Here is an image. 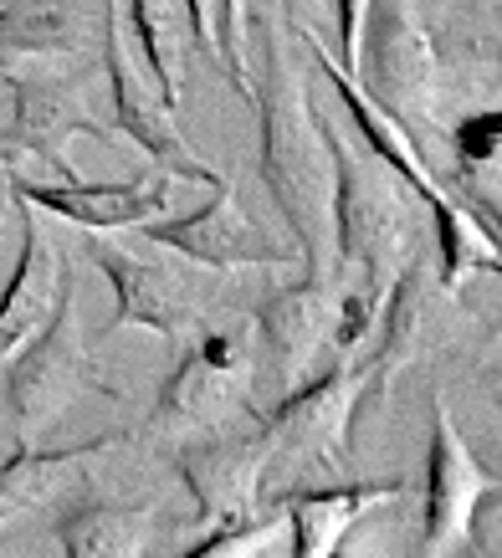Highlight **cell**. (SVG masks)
<instances>
[{
  "label": "cell",
  "instance_id": "3",
  "mask_svg": "<svg viewBox=\"0 0 502 558\" xmlns=\"http://www.w3.org/2000/svg\"><path fill=\"white\" fill-rule=\"evenodd\" d=\"M323 123V144H328V159H334V246H338V262L364 271V307L380 318V303L390 298L395 277L410 267L416 256V216L410 205L420 201L416 190L405 185L401 174L390 170L380 154L369 149L359 154L349 144V134Z\"/></svg>",
  "mask_w": 502,
  "mask_h": 558
},
{
  "label": "cell",
  "instance_id": "15",
  "mask_svg": "<svg viewBox=\"0 0 502 558\" xmlns=\"http://www.w3.org/2000/svg\"><path fill=\"white\" fill-rule=\"evenodd\" d=\"M338 318H344V288L334 277H308V282L256 307V328H262L272 364L283 374V389H298L313 374H323L319 364L323 349L338 343Z\"/></svg>",
  "mask_w": 502,
  "mask_h": 558
},
{
  "label": "cell",
  "instance_id": "14",
  "mask_svg": "<svg viewBox=\"0 0 502 558\" xmlns=\"http://www.w3.org/2000/svg\"><path fill=\"white\" fill-rule=\"evenodd\" d=\"M180 476L190 497L201 502L205 533L226 523H241L256 512L262 487H267V436L262 425L241 436V430H211L180 446Z\"/></svg>",
  "mask_w": 502,
  "mask_h": 558
},
{
  "label": "cell",
  "instance_id": "27",
  "mask_svg": "<svg viewBox=\"0 0 502 558\" xmlns=\"http://www.w3.org/2000/svg\"><path fill=\"white\" fill-rule=\"evenodd\" d=\"M283 11H292V16H308V11H319L323 0H277Z\"/></svg>",
  "mask_w": 502,
  "mask_h": 558
},
{
  "label": "cell",
  "instance_id": "13",
  "mask_svg": "<svg viewBox=\"0 0 502 558\" xmlns=\"http://www.w3.org/2000/svg\"><path fill=\"white\" fill-rule=\"evenodd\" d=\"M446 307H452V298L441 288L435 267L426 256H410V267L395 277V288H390V298L380 303V318H374L380 343L364 364L374 395H390L420 359H431V349L441 343V328H446Z\"/></svg>",
  "mask_w": 502,
  "mask_h": 558
},
{
  "label": "cell",
  "instance_id": "7",
  "mask_svg": "<svg viewBox=\"0 0 502 558\" xmlns=\"http://www.w3.org/2000/svg\"><path fill=\"white\" fill-rule=\"evenodd\" d=\"M103 68H108V93H113V113H118V134L134 138L139 149L150 154L154 165L169 180H195L211 185L220 170H211L201 154L190 149V138L175 123V108L165 102L154 72L144 68L129 26L118 21V0H103Z\"/></svg>",
  "mask_w": 502,
  "mask_h": 558
},
{
  "label": "cell",
  "instance_id": "8",
  "mask_svg": "<svg viewBox=\"0 0 502 558\" xmlns=\"http://www.w3.org/2000/svg\"><path fill=\"white\" fill-rule=\"evenodd\" d=\"M247 400H251L247 339L231 333V328H216V333H201V343H190L175 359V369H169V379L159 385V400H154L150 430L184 446V440L220 430L231 405H247Z\"/></svg>",
  "mask_w": 502,
  "mask_h": 558
},
{
  "label": "cell",
  "instance_id": "12",
  "mask_svg": "<svg viewBox=\"0 0 502 558\" xmlns=\"http://www.w3.org/2000/svg\"><path fill=\"white\" fill-rule=\"evenodd\" d=\"M87 256L118 298L113 328H150L159 339H180L184 328L201 323V292L165 256H144L134 246H118L103 236L87 241Z\"/></svg>",
  "mask_w": 502,
  "mask_h": 558
},
{
  "label": "cell",
  "instance_id": "6",
  "mask_svg": "<svg viewBox=\"0 0 502 558\" xmlns=\"http://www.w3.org/2000/svg\"><path fill=\"white\" fill-rule=\"evenodd\" d=\"M359 77L364 93L385 113L420 134L435 123V93H441V57L420 21L416 0H369L364 47H359Z\"/></svg>",
  "mask_w": 502,
  "mask_h": 558
},
{
  "label": "cell",
  "instance_id": "20",
  "mask_svg": "<svg viewBox=\"0 0 502 558\" xmlns=\"http://www.w3.org/2000/svg\"><path fill=\"white\" fill-rule=\"evenodd\" d=\"M154 523H159L154 508L77 497L57 518V543L62 558H144L154 543Z\"/></svg>",
  "mask_w": 502,
  "mask_h": 558
},
{
  "label": "cell",
  "instance_id": "22",
  "mask_svg": "<svg viewBox=\"0 0 502 558\" xmlns=\"http://www.w3.org/2000/svg\"><path fill=\"white\" fill-rule=\"evenodd\" d=\"M456 185L467 210L482 220L502 246V113H471L452 129Z\"/></svg>",
  "mask_w": 502,
  "mask_h": 558
},
{
  "label": "cell",
  "instance_id": "11",
  "mask_svg": "<svg viewBox=\"0 0 502 558\" xmlns=\"http://www.w3.org/2000/svg\"><path fill=\"white\" fill-rule=\"evenodd\" d=\"M144 231V246H169L184 262H201L211 271H241V267H287L298 262L302 252H287L256 226V220L241 210L236 201V185L226 174L211 180V201L201 210H190L180 220H150L139 226Z\"/></svg>",
  "mask_w": 502,
  "mask_h": 558
},
{
  "label": "cell",
  "instance_id": "2",
  "mask_svg": "<svg viewBox=\"0 0 502 558\" xmlns=\"http://www.w3.org/2000/svg\"><path fill=\"white\" fill-rule=\"evenodd\" d=\"M298 36L308 41V51H313V68L323 72V83H334L338 102H344V113H349V119L359 123V134L369 138V149L380 154L390 170H395L405 185L416 190L420 205H431L435 241H441V267H435V277H441L446 298H456V292L467 288L477 271H498V277H502V246H498V236H492L482 220L471 216L467 205L456 201L452 190L435 180V170L426 165V154H420L416 134H410L395 113H385L380 102L369 98L364 87H359V77H349V72L338 68L334 57L323 51V36L313 32V26H298Z\"/></svg>",
  "mask_w": 502,
  "mask_h": 558
},
{
  "label": "cell",
  "instance_id": "10",
  "mask_svg": "<svg viewBox=\"0 0 502 558\" xmlns=\"http://www.w3.org/2000/svg\"><path fill=\"white\" fill-rule=\"evenodd\" d=\"M5 83H11V123L0 134V154H32L41 165L62 174V185L77 180V170L68 165V138L87 134L98 144H113V134L93 119L87 108V93L77 77H62V72H47L41 57L36 68H0Z\"/></svg>",
  "mask_w": 502,
  "mask_h": 558
},
{
  "label": "cell",
  "instance_id": "31",
  "mask_svg": "<svg viewBox=\"0 0 502 558\" xmlns=\"http://www.w3.org/2000/svg\"><path fill=\"white\" fill-rule=\"evenodd\" d=\"M498 5H502V0H498Z\"/></svg>",
  "mask_w": 502,
  "mask_h": 558
},
{
  "label": "cell",
  "instance_id": "26",
  "mask_svg": "<svg viewBox=\"0 0 502 558\" xmlns=\"http://www.w3.org/2000/svg\"><path fill=\"white\" fill-rule=\"evenodd\" d=\"M16 174H11V159L0 154V231H5V220L16 216Z\"/></svg>",
  "mask_w": 502,
  "mask_h": 558
},
{
  "label": "cell",
  "instance_id": "1",
  "mask_svg": "<svg viewBox=\"0 0 502 558\" xmlns=\"http://www.w3.org/2000/svg\"><path fill=\"white\" fill-rule=\"evenodd\" d=\"M251 108L262 123V185L308 256V277H334V159L323 144L308 72L277 21L262 26V72L251 77Z\"/></svg>",
  "mask_w": 502,
  "mask_h": 558
},
{
  "label": "cell",
  "instance_id": "19",
  "mask_svg": "<svg viewBox=\"0 0 502 558\" xmlns=\"http://www.w3.org/2000/svg\"><path fill=\"white\" fill-rule=\"evenodd\" d=\"M118 446V436H98L83 440V446H57V451H41V446H16L11 457L0 461V533L21 518L41 512L47 502H57L62 492H72V482H83V461Z\"/></svg>",
  "mask_w": 502,
  "mask_h": 558
},
{
  "label": "cell",
  "instance_id": "5",
  "mask_svg": "<svg viewBox=\"0 0 502 558\" xmlns=\"http://www.w3.org/2000/svg\"><path fill=\"white\" fill-rule=\"evenodd\" d=\"M369 395L364 364H338L287 389L283 405L262 415L267 436V476H328L349 466V436L359 400Z\"/></svg>",
  "mask_w": 502,
  "mask_h": 558
},
{
  "label": "cell",
  "instance_id": "29",
  "mask_svg": "<svg viewBox=\"0 0 502 558\" xmlns=\"http://www.w3.org/2000/svg\"><path fill=\"white\" fill-rule=\"evenodd\" d=\"M328 558H344V554H328Z\"/></svg>",
  "mask_w": 502,
  "mask_h": 558
},
{
  "label": "cell",
  "instance_id": "17",
  "mask_svg": "<svg viewBox=\"0 0 502 558\" xmlns=\"http://www.w3.org/2000/svg\"><path fill=\"white\" fill-rule=\"evenodd\" d=\"M72 271H68V256L62 246L36 226V210L21 205V252L0 282V364L16 354L21 343L41 333L51 318L57 298L68 292Z\"/></svg>",
  "mask_w": 502,
  "mask_h": 558
},
{
  "label": "cell",
  "instance_id": "9",
  "mask_svg": "<svg viewBox=\"0 0 502 558\" xmlns=\"http://www.w3.org/2000/svg\"><path fill=\"white\" fill-rule=\"evenodd\" d=\"M502 492V482L487 472L477 451L467 446L446 395L431 405V457H426V523H420L416 558H456L471 538V523L482 502Z\"/></svg>",
  "mask_w": 502,
  "mask_h": 558
},
{
  "label": "cell",
  "instance_id": "16",
  "mask_svg": "<svg viewBox=\"0 0 502 558\" xmlns=\"http://www.w3.org/2000/svg\"><path fill=\"white\" fill-rule=\"evenodd\" d=\"M16 201L32 210H47L57 220H72L93 236L103 231H129V226H150L154 216H165L169 205V174H144V180H57V185H36L16 174Z\"/></svg>",
  "mask_w": 502,
  "mask_h": 558
},
{
  "label": "cell",
  "instance_id": "28",
  "mask_svg": "<svg viewBox=\"0 0 502 558\" xmlns=\"http://www.w3.org/2000/svg\"><path fill=\"white\" fill-rule=\"evenodd\" d=\"M471 558H502V554H487V548H477V554H471Z\"/></svg>",
  "mask_w": 502,
  "mask_h": 558
},
{
  "label": "cell",
  "instance_id": "24",
  "mask_svg": "<svg viewBox=\"0 0 502 558\" xmlns=\"http://www.w3.org/2000/svg\"><path fill=\"white\" fill-rule=\"evenodd\" d=\"M287 533L283 512H267V518H241V523L211 527V538H201L190 554L180 558H267Z\"/></svg>",
  "mask_w": 502,
  "mask_h": 558
},
{
  "label": "cell",
  "instance_id": "21",
  "mask_svg": "<svg viewBox=\"0 0 502 558\" xmlns=\"http://www.w3.org/2000/svg\"><path fill=\"white\" fill-rule=\"evenodd\" d=\"M93 36L83 0H0V68L16 57H72Z\"/></svg>",
  "mask_w": 502,
  "mask_h": 558
},
{
  "label": "cell",
  "instance_id": "18",
  "mask_svg": "<svg viewBox=\"0 0 502 558\" xmlns=\"http://www.w3.org/2000/svg\"><path fill=\"white\" fill-rule=\"evenodd\" d=\"M401 497V482H364V487H302L287 492V538H292V558H328L344 548L354 523L364 512L385 508Z\"/></svg>",
  "mask_w": 502,
  "mask_h": 558
},
{
  "label": "cell",
  "instance_id": "4",
  "mask_svg": "<svg viewBox=\"0 0 502 558\" xmlns=\"http://www.w3.org/2000/svg\"><path fill=\"white\" fill-rule=\"evenodd\" d=\"M83 395L118 400V389L98 374V359L87 349V333H83V323H77V292L68 282V292L51 307L47 328L32 333L16 354L5 359V405L16 415L21 436H41Z\"/></svg>",
  "mask_w": 502,
  "mask_h": 558
},
{
  "label": "cell",
  "instance_id": "25",
  "mask_svg": "<svg viewBox=\"0 0 502 558\" xmlns=\"http://www.w3.org/2000/svg\"><path fill=\"white\" fill-rule=\"evenodd\" d=\"M334 21H338V68L359 77V47H364V21H369V0H334Z\"/></svg>",
  "mask_w": 502,
  "mask_h": 558
},
{
  "label": "cell",
  "instance_id": "23",
  "mask_svg": "<svg viewBox=\"0 0 502 558\" xmlns=\"http://www.w3.org/2000/svg\"><path fill=\"white\" fill-rule=\"evenodd\" d=\"M129 36H134L144 68L165 93L169 108L184 98V62H190V16L184 0H129Z\"/></svg>",
  "mask_w": 502,
  "mask_h": 558
},
{
  "label": "cell",
  "instance_id": "30",
  "mask_svg": "<svg viewBox=\"0 0 502 558\" xmlns=\"http://www.w3.org/2000/svg\"><path fill=\"white\" fill-rule=\"evenodd\" d=\"M0 558H5V554H0Z\"/></svg>",
  "mask_w": 502,
  "mask_h": 558
}]
</instances>
